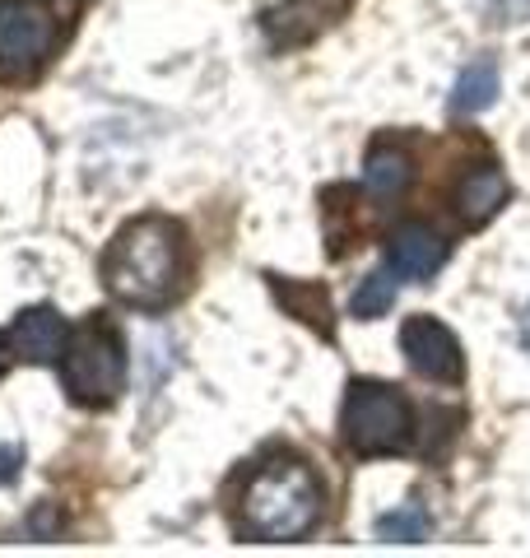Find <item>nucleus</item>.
<instances>
[{"label":"nucleus","instance_id":"obj_15","mask_svg":"<svg viewBox=\"0 0 530 558\" xmlns=\"http://www.w3.org/2000/svg\"><path fill=\"white\" fill-rule=\"evenodd\" d=\"M489 24H530V0H470Z\"/></svg>","mask_w":530,"mask_h":558},{"label":"nucleus","instance_id":"obj_16","mask_svg":"<svg viewBox=\"0 0 530 558\" xmlns=\"http://www.w3.org/2000/svg\"><path fill=\"white\" fill-rule=\"evenodd\" d=\"M20 465H24V447L20 442H0V488L20 480Z\"/></svg>","mask_w":530,"mask_h":558},{"label":"nucleus","instance_id":"obj_3","mask_svg":"<svg viewBox=\"0 0 530 558\" xmlns=\"http://www.w3.org/2000/svg\"><path fill=\"white\" fill-rule=\"evenodd\" d=\"M61 381L75 405H112L127 391V344L108 317H88L61 354Z\"/></svg>","mask_w":530,"mask_h":558},{"label":"nucleus","instance_id":"obj_14","mask_svg":"<svg viewBox=\"0 0 530 558\" xmlns=\"http://www.w3.org/2000/svg\"><path fill=\"white\" fill-rule=\"evenodd\" d=\"M429 531H433V517L423 502H405L400 512L377 521V539H400V545H419V539H429Z\"/></svg>","mask_w":530,"mask_h":558},{"label":"nucleus","instance_id":"obj_18","mask_svg":"<svg viewBox=\"0 0 530 558\" xmlns=\"http://www.w3.org/2000/svg\"><path fill=\"white\" fill-rule=\"evenodd\" d=\"M5 363H10V340L0 336V373H5Z\"/></svg>","mask_w":530,"mask_h":558},{"label":"nucleus","instance_id":"obj_7","mask_svg":"<svg viewBox=\"0 0 530 558\" xmlns=\"http://www.w3.org/2000/svg\"><path fill=\"white\" fill-rule=\"evenodd\" d=\"M10 354L24 359V363H38V368H47V363H61L65 344H70V326L61 322L57 307H24L20 317L10 322Z\"/></svg>","mask_w":530,"mask_h":558},{"label":"nucleus","instance_id":"obj_17","mask_svg":"<svg viewBox=\"0 0 530 558\" xmlns=\"http://www.w3.org/2000/svg\"><path fill=\"white\" fill-rule=\"evenodd\" d=\"M521 344H526V349H530V307H526V312H521Z\"/></svg>","mask_w":530,"mask_h":558},{"label":"nucleus","instance_id":"obj_1","mask_svg":"<svg viewBox=\"0 0 530 558\" xmlns=\"http://www.w3.org/2000/svg\"><path fill=\"white\" fill-rule=\"evenodd\" d=\"M186 233L168 215H140L121 223L103 252V284L117 303L158 312L168 307L186 284Z\"/></svg>","mask_w":530,"mask_h":558},{"label":"nucleus","instance_id":"obj_12","mask_svg":"<svg viewBox=\"0 0 530 558\" xmlns=\"http://www.w3.org/2000/svg\"><path fill=\"white\" fill-rule=\"evenodd\" d=\"M493 98H498V61H493V57H474L461 70L456 89H451V112L456 117H474V112L493 108Z\"/></svg>","mask_w":530,"mask_h":558},{"label":"nucleus","instance_id":"obj_4","mask_svg":"<svg viewBox=\"0 0 530 558\" xmlns=\"http://www.w3.org/2000/svg\"><path fill=\"white\" fill-rule=\"evenodd\" d=\"M340 433L353 457H386V451L410 447L414 410L386 381H353L340 410Z\"/></svg>","mask_w":530,"mask_h":558},{"label":"nucleus","instance_id":"obj_11","mask_svg":"<svg viewBox=\"0 0 530 558\" xmlns=\"http://www.w3.org/2000/svg\"><path fill=\"white\" fill-rule=\"evenodd\" d=\"M410 154L396 149V145H377L373 154H368V168H363V182L368 191H373L377 201H400L405 191H410Z\"/></svg>","mask_w":530,"mask_h":558},{"label":"nucleus","instance_id":"obj_2","mask_svg":"<svg viewBox=\"0 0 530 558\" xmlns=\"http://www.w3.org/2000/svg\"><path fill=\"white\" fill-rule=\"evenodd\" d=\"M322 512H326V488L312 475L308 461L265 457L246 475L238 502V531L265 539V545H285V539L312 535L322 526Z\"/></svg>","mask_w":530,"mask_h":558},{"label":"nucleus","instance_id":"obj_10","mask_svg":"<svg viewBox=\"0 0 530 558\" xmlns=\"http://www.w3.org/2000/svg\"><path fill=\"white\" fill-rule=\"evenodd\" d=\"M270 289H275V299L285 303L298 322H308L312 330H322L326 340L335 336V322H330V293H326L322 284H303V279H279V275H270Z\"/></svg>","mask_w":530,"mask_h":558},{"label":"nucleus","instance_id":"obj_13","mask_svg":"<svg viewBox=\"0 0 530 558\" xmlns=\"http://www.w3.org/2000/svg\"><path fill=\"white\" fill-rule=\"evenodd\" d=\"M396 307V270L386 266V270H373L359 284V293H353V303H349V312L359 322H377V317H386V312Z\"/></svg>","mask_w":530,"mask_h":558},{"label":"nucleus","instance_id":"obj_6","mask_svg":"<svg viewBox=\"0 0 530 558\" xmlns=\"http://www.w3.org/2000/svg\"><path fill=\"white\" fill-rule=\"evenodd\" d=\"M400 349L410 359V368L429 381H447L461 387L466 381V354L451 326H442L437 317H410L400 326Z\"/></svg>","mask_w":530,"mask_h":558},{"label":"nucleus","instance_id":"obj_9","mask_svg":"<svg viewBox=\"0 0 530 558\" xmlns=\"http://www.w3.org/2000/svg\"><path fill=\"white\" fill-rule=\"evenodd\" d=\"M507 205V178L493 163H480V168H466L461 186H456V209H461V219L470 229H480L489 223L498 209Z\"/></svg>","mask_w":530,"mask_h":558},{"label":"nucleus","instance_id":"obj_8","mask_svg":"<svg viewBox=\"0 0 530 558\" xmlns=\"http://www.w3.org/2000/svg\"><path fill=\"white\" fill-rule=\"evenodd\" d=\"M386 266L396 270V279L423 284V279H433L442 266H447V242H442V233H433L429 223L410 219L386 238Z\"/></svg>","mask_w":530,"mask_h":558},{"label":"nucleus","instance_id":"obj_5","mask_svg":"<svg viewBox=\"0 0 530 558\" xmlns=\"http://www.w3.org/2000/svg\"><path fill=\"white\" fill-rule=\"evenodd\" d=\"M57 38L61 24L47 0H0V80H33L51 61Z\"/></svg>","mask_w":530,"mask_h":558}]
</instances>
